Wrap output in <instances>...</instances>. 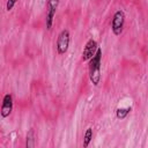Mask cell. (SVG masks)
I'll list each match as a JSON object with an SVG mask.
<instances>
[{
	"label": "cell",
	"instance_id": "cell-2",
	"mask_svg": "<svg viewBox=\"0 0 148 148\" xmlns=\"http://www.w3.org/2000/svg\"><path fill=\"white\" fill-rule=\"evenodd\" d=\"M124 23H125V13L119 9L113 14L112 22H111V29L116 36L121 35L123 29H124Z\"/></svg>",
	"mask_w": 148,
	"mask_h": 148
},
{
	"label": "cell",
	"instance_id": "cell-10",
	"mask_svg": "<svg viewBox=\"0 0 148 148\" xmlns=\"http://www.w3.org/2000/svg\"><path fill=\"white\" fill-rule=\"evenodd\" d=\"M16 1H17V0H7V3H6V9H7L8 12H10V10L13 9V7L15 6Z\"/></svg>",
	"mask_w": 148,
	"mask_h": 148
},
{
	"label": "cell",
	"instance_id": "cell-6",
	"mask_svg": "<svg viewBox=\"0 0 148 148\" xmlns=\"http://www.w3.org/2000/svg\"><path fill=\"white\" fill-rule=\"evenodd\" d=\"M13 111V96L10 94H6L2 99V105H1V117L7 118Z\"/></svg>",
	"mask_w": 148,
	"mask_h": 148
},
{
	"label": "cell",
	"instance_id": "cell-5",
	"mask_svg": "<svg viewBox=\"0 0 148 148\" xmlns=\"http://www.w3.org/2000/svg\"><path fill=\"white\" fill-rule=\"evenodd\" d=\"M58 3H59V0H47V13H46V28H47V30H50L52 28L53 17L56 15Z\"/></svg>",
	"mask_w": 148,
	"mask_h": 148
},
{
	"label": "cell",
	"instance_id": "cell-4",
	"mask_svg": "<svg viewBox=\"0 0 148 148\" xmlns=\"http://www.w3.org/2000/svg\"><path fill=\"white\" fill-rule=\"evenodd\" d=\"M97 49H98V45H97V42L92 38H90L86 45H84V49L82 51V60L83 61H87V60H90L95 53L97 52Z\"/></svg>",
	"mask_w": 148,
	"mask_h": 148
},
{
	"label": "cell",
	"instance_id": "cell-7",
	"mask_svg": "<svg viewBox=\"0 0 148 148\" xmlns=\"http://www.w3.org/2000/svg\"><path fill=\"white\" fill-rule=\"evenodd\" d=\"M25 146H27V148H32V147H35V131H34L32 128L29 130V132H28V134H27Z\"/></svg>",
	"mask_w": 148,
	"mask_h": 148
},
{
	"label": "cell",
	"instance_id": "cell-9",
	"mask_svg": "<svg viewBox=\"0 0 148 148\" xmlns=\"http://www.w3.org/2000/svg\"><path fill=\"white\" fill-rule=\"evenodd\" d=\"M91 139H92V128L89 127V128H87V131H86V133L83 135V147L84 148H87L89 146Z\"/></svg>",
	"mask_w": 148,
	"mask_h": 148
},
{
	"label": "cell",
	"instance_id": "cell-1",
	"mask_svg": "<svg viewBox=\"0 0 148 148\" xmlns=\"http://www.w3.org/2000/svg\"><path fill=\"white\" fill-rule=\"evenodd\" d=\"M101 60H102V50L98 47L95 56L89 61V79L94 86H98L101 82Z\"/></svg>",
	"mask_w": 148,
	"mask_h": 148
},
{
	"label": "cell",
	"instance_id": "cell-8",
	"mask_svg": "<svg viewBox=\"0 0 148 148\" xmlns=\"http://www.w3.org/2000/svg\"><path fill=\"white\" fill-rule=\"evenodd\" d=\"M131 110H132V108H119L116 110V117L118 119H124L131 112Z\"/></svg>",
	"mask_w": 148,
	"mask_h": 148
},
{
	"label": "cell",
	"instance_id": "cell-11",
	"mask_svg": "<svg viewBox=\"0 0 148 148\" xmlns=\"http://www.w3.org/2000/svg\"><path fill=\"white\" fill-rule=\"evenodd\" d=\"M147 53H148V45H147Z\"/></svg>",
	"mask_w": 148,
	"mask_h": 148
},
{
	"label": "cell",
	"instance_id": "cell-3",
	"mask_svg": "<svg viewBox=\"0 0 148 148\" xmlns=\"http://www.w3.org/2000/svg\"><path fill=\"white\" fill-rule=\"evenodd\" d=\"M69 42H71V36H69V31L67 29H64L57 39V51L59 54H64L67 52L68 46H69Z\"/></svg>",
	"mask_w": 148,
	"mask_h": 148
}]
</instances>
